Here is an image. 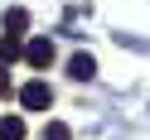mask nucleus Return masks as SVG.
Here are the masks:
<instances>
[{
    "label": "nucleus",
    "mask_w": 150,
    "mask_h": 140,
    "mask_svg": "<svg viewBox=\"0 0 150 140\" xmlns=\"http://www.w3.org/2000/svg\"><path fill=\"white\" fill-rule=\"evenodd\" d=\"M20 101H24L29 111H49V101H53V87L34 77V82H24V87H20Z\"/></svg>",
    "instance_id": "1"
},
{
    "label": "nucleus",
    "mask_w": 150,
    "mask_h": 140,
    "mask_svg": "<svg viewBox=\"0 0 150 140\" xmlns=\"http://www.w3.org/2000/svg\"><path fill=\"white\" fill-rule=\"evenodd\" d=\"M24 63L29 68H49L53 63V39H29L24 44Z\"/></svg>",
    "instance_id": "2"
},
{
    "label": "nucleus",
    "mask_w": 150,
    "mask_h": 140,
    "mask_svg": "<svg viewBox=\"0 0 150 140\" xmlns=\"http://www.w3.org/2000/svg\"><path fill=\"white\" fill-rule=\"evenodd\" d=\"M68 72H73V77H78V82H87L92 72H97V63H92V53H73V63H68Z\"/></svg>",
    "instance_id": "3"
},
{
    "label": "nucleus",
    "mask_w": 150,
    "mask_h": 140,
    "mask_svg": "<svg viewBox=\"0 0 150 140\" xmlns=\"http://www.w3.org/2000/svg\"><path fill=\"white\" fill-rule=\"evenodd\" d=\"M20 53H24V39H20V34H5V39H0V63H15Z\"/></svg>",
    "instance_id": "4"
},
{
    "label": "nucleus",
    "mask_w": 150,
    "mask_h": 140,
    "mask_svg": "<svg viewBox=\"0 0 150 140\" xmlns=\"http://www.w3.org/2000/svg\"><path fill=\"white\" fill-rule=\"evenodd\" d=\"M0 140H24V121L20 116H5L0 121Z\"/></svg>",
    "instance_id": "5"
},
{
    "label": "nucleus",
    "mask_w": 150,
    "mask_h": 140,
    "mask_svg": "<svg viewBox=\"0 0 150 140\" xmlns=\"http://www.w3.org/2000/svg\"><path fill=\"white\" fill-rule=\"evenodd\" d=\"M24 29H29V15H24V10H10V15H5V34H20V39H24Z\"/></svg>",
    "instance_id": "6"
},
{
    "label": "nucleus",
    "mask_w": 150,
    "mask_h": 140,
    "mask_svg": "<svg viewBox=\"0 0 150 140\" xmlns=\"http://www.w3.org/2000/svg\"><path fill=\"white\" fill-rule=\"evenodd\" d=\"M44 140H73V130L63 126V121H49V126H44Z\"/></svg>",
    "instance_id": "7"
},
{
    "label": "nucleus",
    "mask_w": 150,
    "mask_h": 140,
    "mask_svg": "<svg viewBox=\"0 0 150 140\" xmlns=\"http://www.w3.org/2000/svg\"><path fill=\"white\" fill-rule=\"evenodd\" d=\"M0 92H10V72H5V68H0Z\"/></svg>",
    "instance_id": "8"
}]
</instances>
